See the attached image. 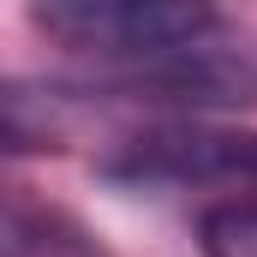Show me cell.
<instances>
[{"label":"cell","mask_w":257,"mask_h":257,"mask_svg":"<svg viewBox=\"0 0 257 257\" xmlns=\"http://www.w3.org/2000/svg\"><path fill=\"white\" fill-rule=\"evenodd\" d=\"M30 24L102 66L156 60L221 36L215 0H30Z\"/></svg>","instance_id":"obj_1"},{"label":"cell","mask_w":257,"mask_h":257,"mask_svg":"<svg viewBox=\"0 0 257 257\" xmlns=\"http://www.w3.org/2000/svg\"><path fill=\"white\" fill-rule=\"evenodd\" d=\"M96 174L126 192H186V186H251L257 192V132L162 120L120 138Z\"/></svg>","instance_id":"obj_2"},{"label":"cell","mask_w":257,"mask_h":257,"mask_svg":"<svg viewBox=\"0 0 257 257\" xmlns=\"http://www.w3.org/2000/svg\"><path fill=\"white\" fill-rule=\"evenodd\" d=\"M6 257H102V251L90 245V233L72 215L36 203L24 186H12V197H6Z\"/></svg>","instance_id":"obj_3"},{"label":"cell","mask_w":257,"mask_h":257,"mask_svg":"<svg viewBox=\"0 0 257 257\" xmlns=\"http://www.w3.org/2000/svg\"><path fill=\"white\" fill-rule=\"evenodd\" d=\"M203 257H257V197H221L197 221Z\"/></svg>","instance_id":"obj_4"}]
</instances>
